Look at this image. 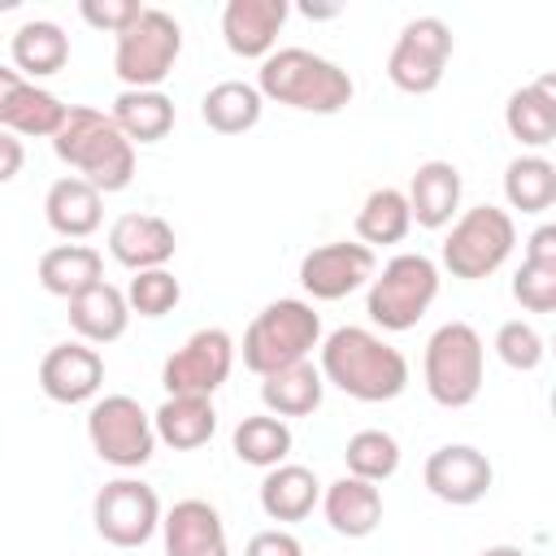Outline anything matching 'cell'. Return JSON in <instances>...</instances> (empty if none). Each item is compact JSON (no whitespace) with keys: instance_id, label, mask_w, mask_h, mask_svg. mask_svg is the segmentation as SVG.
Instances as JSON below:
<instances>
[{"instance_id":"obj_1","label":"cell","mask_w":556,"mask_h":556,"mask_svg":"<svg viewBox=\"0 0 556 556\" xmlns=\"http://www.w3.org/2000/svg\"><path fill=\"white\" fill-rule=\"evenodd\" d=\"M321 382L361 404H387L408 387V361L382 334L365 326H339L321 339Z\"/></svg>"},{"instance_id":"obj_2","label":"cell","mask_w":556,"mask_h":556,"mask_svg":"<svg viewBox=\"0 0 556 556\" xmlns=\"http://www.w3.org/2000/svg\"><path fill=\"white\" fill-rule=\"evenodd\" d=\"M52 152L74 169V178L91 182L100 195L126 191L135 178V143L113 126L109 113L87 104H70L61 130L52 135Z\"/></svg>"},{"instance_id":"obj_3","label":"cell","mask_w":556,"mask_h":556,"mask_svg":"<svg viewBox=\"0 0 556 556\" xmlns=\"http://www.w3.org/2000/svg\"><path fill=\"white\" fill-rule=\"evenodd\" d=\"M261 100L300 109V113H339L352 104V78L330 56H317L308 48H278L261 61L256 83Z\"/></svg>"},{"instance_id":"obj_4","label":"cell","mask_w":556,"mask_h":556,"mask_svg":"<svg viewBox=\"0 0 556 556\" xmlns=\"http://www.w3.org/2000/svg\"><path fill=\"white\" fill-rule=\"evenodd\" d=\"M321 348V317L308 300H274L243 330V365L252 374H274Z\"/></svg>"},{"instance_id":"obj_5","label":"cell","mask_w":556,"mask_h":556,"mask_svg":"<svg viewBox=\"0 0 556 556\" xmlns=\"http://www.w3.org/2000/svg\"><path fill=\"white\" fill-rule=\"evenodd\" d=\"M482 374H486V348L469 321H443L426 339L421 378H426V391L434 404L469 408L482 391Z\"/></svg>"},{"instance_id":"obj_6","label":"cell","mask_w":556,"mask_h":556,"mask_svg":"<svg viewBox=\"0 0 556 556\" xmlns=\"http://www.w3.org/2000/svg\"><path fill=\"white\" fill-rule=\"evenodd\" d=\"M517 248V222L508 208H495V204H473L465 208L447 239H443V269L460 282H478V278H491Z\"/></svg>"},{"instance_id":"obj_7","label":"cell","mask_w":556,"mask_h":556,"mask_svg":"<svg viewBox=\"0 0 556 556\" xmlns=\"http://www.w3.org/2000/svg\"><path fill=\"white\" fill-rule=\"evenodd\" d=\"M434 295H439V265L421 252H400L382 265V274L369 278L365 313H369L374 326L400 334V330H413L426 317Z\"/></svg>"},{"instance_id":"obj_8","label":"cell","mask_w":556,"mask_h":556,"mask_svg":"<svg viewBox=\"0 0 556 556\" xmlns=\"http://www.w3.org/2000/svg\"><path fill=\"white\" fill-rule=\"evenodd\" d=\"M182 52V26L174 13L143 4V13L117 35L113 48V74L126 83V91H156Z\"/></svg>"},{"instance_id":"obj_9","label":"cell","mask_w":556,"mask_h":556,"mask_svg":"<svg viewBox=\"0 0 556 556\" xmlns=\"http://www.w3.org/2000/svg\"><path fill=\"white\" fill-rule=\"evenodd\" d=\"M87 439L91 452L113 469H139L156 452L152 413L135 395H104L87 408Z\"/></svg>"},{"instance_id":"obj_10","label":"cell","mask_w":556,"mask_h":556,"mask_svg":"<svg viewBox=\"0 0 556 556\" xmlns=\"http://www.w3.org/2000/svg\"><path fill=\"white\" fill-rule=\"evenodd\" d=\"M447 56H452V26L434 13L413 17V22H404V30L387 56V78L408 96H430L443 83Z\"/></svg>"},{"instance_id":"obj_11","label":"cell","mask_w":556,"mask_h":556,"mask_svg":"<svg viewBox=\"0 0 556 556\" xmlns=\"http://www.w3.org/2000/svg\"><path fill=\"white\" fill-rule=\"evenodd\" d=\"M91 521L96 534L113 547H143L161 530V500L148 482L139 478H113L96 491L91 500Z\"/></svg>"},{"instance_id":"obj_12","label":"cell","mask_w":556,"mask_h":556,"mask_svg":"<svg viewBox=\"0 0 556 556\" xmlns=\"http://www.w3.org/2000/svg\"><path fill=\"white\" fill-rule=\"evenodd\" d=\"M235 369V339L222 326L195 330L161 369V382L169 395H208L230 378Z\"/></svg>"},{"instance_id":"obj_13","label":"cell","mask_w":556,"mask_h":556,"mask_svg":"<svg viewBox=\"0 0 556 556\" xmlns=\"http://www.w3.org/2000/svg\"><path fill=\"white\" fill-rule=\"evenodd\" d=\"M378 274V261L365 243L356 239H334V243H321L313 252H304L300 261V287L313 295V300H343L352 295L356 287H365L369 278Z\"/></svg>"},{"instance_id":"obj_14","label":"cell","mask_w":556,"mask_h":556,"mask_svg":"<svg viewBox=\"0 0 556 556\" xmlns=\"http://www.w3.org/2000/svg\"><path fill=\"white\" fill-rule=\"evenodd\" d=\"M421 478H426V491L434 500H443L452 508H469V504H478L491 491L495 469H491V460L478 447H469V443H443V447H434L426 456Z\"/></svg>"},{"instance_id":"obj_15","label":"cell","mask_w":556,"mask_h":556,"mask_svg":"<svg viewBox=\"0 0 556 556\" xmlns=\"http://www.w3.org/2000/svg\"><path fill=\"white\" fill-rule=\"evenodd\" d=\"M39 387L56 404H87L104 387V356L83 339L56 343L39 361Z\"/></svg>"},{"instance_id":"obj_16","label":"cell","mask_w":556,"mask_h":556,"mask_svg":"<svg viewBox=\"0 0 556 556\" xmlns=\"http://www.w3.org/2000/svg\"><path fill=\"white\" fill-rule=\"evenodd\" d=\"M70 104H61L52 91L26 83L17 70L0 65V130L17 139H52L65 122Z\"/></svg>"},{"instance_id":"obj_17","label":"cell","mask_w":556,"mask_h":556,"mask_svg":"<svg viewBox=\"0 0 556 556\" xmlns=\"http://www.w3.org/2000/svg\"><path fill=\"white\" fill-rule=\"evenodd\" d=\"M287 0H226L222 9V39L243 61H265L278 43V30L287 22Z\"/></svg>"},{"instance_id":"obj_18","label":"cell","mask_w":556,"mask_h":556,"mask_svg":"<svg viewBox=\"0 0 556 556\" xmlns=\"http://www.w3.org/2000/svg\"><path fill=\"white\" fill-rule=\"evenodd\" d=\"M178 239L174 226L156 213H122L109 226V256L117 265H126L130 274L139 269H165V261L174 256Z\"/></svg>"},{"instance_id":"obj_19","label":"cell","mask_w":556,"mask_h":556,"mask_svg":"<svg viewBox=\"0 0 556 556\" xmlns=\"http://www.w3.org/2000/svg\"><path fill=\"white\" fill-rule=\"evenodd\" d=\"M165 556H230L222 513L208 500H178L169 513H161Z\"/></svg>"},{"instance_id":"obj_20","label":"cell","mask_w":556,"mask_h":556,"mask_svg":"<svg viewBox=\"0 0 556 556\" xmlns=\"http://www.w3.org/2000/svg\"><path fill=\"white\" fill-rule=\"evenodd\" d=\"M460 191H465L460 169H456L452 161H439V156H434V161H421V165L413 169L404 200H408V213H413L417 226L443 230L447 222H456Z\"/></svg>"},{"instance_id":"obj_21","label":"cell","mask_w":556,"mask_h":556,"mask_svg":"<svg viewBox=\"0 0 556 556\" xmlns=\"http://www.w3.org/2000/svg\"><path fill=\"white\" fill-rule=\"evenodd\" d=\"M321 513H326V521H330L334 534H343V539H365V534H374L378 521H382V491H378L374 482H365V478L343 473V478H334V482L321 491Z\"/></svg>"},{"instance_id":"obj_22","label":"cell","mask_w":556,"mask_h":556,"mask_svg":"<svg viewBox=\"0 0 556 556\" xmlns=\"http://www.w3.org/2000/svg\"><path fill=\"white\" fill-rule=\"evenodd\" d=\"M504 126L526 148H547L556 139V78L543 74L530 87H517L504 104Z\"/></svg>"},{"instance_id":"obj_23","label":"cell","mask_w":556,"mask_h":556,"mask_svg":"<svg viewBox=\"0 0 556 556\" xmlns=\"http://www.w3.org/2000/svg\"><path fill=\"white\" fill-rule=\"evenodd\" d=\"M43 217L48 226L61 235V239H87L100 230V217H104V195L83 182V178H56L43 195Z\"/></svg>"},{"instance_id":"obj_24","label":"cell","mask_w":556,"mask_h":556,"mask_svg":"<svg viewBox=\"0 0 556 556\" xmlns=\"http://www.w3.org/2000/svg\"><path fill=\"white\" fill-rule=\"evenodd\" d=\"M70 326L83 343L91 348H104L113 339L126 334L130 326V308H126V291H117L113 282H96L87 287L83 295L70 300Z\"/></svg>"},{"instance_id":"obj_25","label":"cell","mask_w":556,"mask_h":556,"mask_svg":"<svg viewBox=\"0 0 556 556\" xmlns=\"http://www.w3.org/2000/svg\"><path fill=\"white\" fill-rule=\"evenodd\" d=\"M152 430L174 452H195L217 430V408L208 395H165V404L152 413Z\"/></svg>"},{"instance_id":"obj_26","label":"cell","mask_w":556,"mask_h":556,"mask_svg":"<svg viewBox=\"0 0 556 556\" xmlns=\"http://www.w3.org/2000/svg\"><path fill=\"white\" fill-rule=\"evenodd\" d=\"M317 504H321V482H317L313 469L291 465V460L265 469V478H261V513L269 521H304Z\"/></svg>"},{"instance_id":"obj_27","label":"cell","mask_w":556,"mask_h":556,"mask_svg":"<svg viewBox=\"0 0 556 556\" xmlns=\"http://www.w3.org/2000/svg\"><path fill=\"white\" fill-rule=\"evenodd\" d=\"M321 391H326V382H321V369L313 361H295V365L274 369V374L261 378V404H265L269 417H282V421L317 413Z\"/></svg>"},{"instance_id":"obj_28","label":"cell","mask_w":556,"mask_h":556,"mask_svg":"<svg viewBox=\"0 0 556 556\" xmlns=\"http://www.w3.org/2000/svg\"><path fill=\"white\" fill-rule=\"evenodd\" d=\"M96 282H104V256L87 243H56L39 256V287L48 295L74 300Z\"/></svg>"},{"instance_id":"obj_29","label":"cell","mask_w":556,"mask_h":556,"mask_svg":"<svg viewBox=\"0 0 556 556\" xmlns=\"http://www.w3.org/2000/svg\"><path fill=\"white\" fill-rule=\"evenodd\" d=\"M65 61H70V35L56 22L30 17V22H22L13 30V65H17V74L26 83L65 70Z\"/></svg>"},{"instance_id":"obj_30","label":"cell","mask_w":556,"mask_h":556,"mask_svg":"<svg viewBox=\"0 0 556 556\" xmlns=\"http://www.w3.org/2000/svg\"><path fill=\"white\" fill-rule=\"evenodd\" d=\"M109 117L130 143H156L174 130V100L161 87L156 91H126L122 87Z\"/></svg>"},{"instance_id":"obj_31","label":"cell","mask_w":556,"mask_h":556,"mask_svg":"<svg viewBox=\"0 0 556 556\" xmlns=\"http://www.w3.org/2000/svg\"><path fill=\"white\" fill-rule=\"evenodd\" d=\"M261 109H265L261 91L252 83H239V78H226V83L208 87L204 100H200V117L217 135H243V130H252L261 122Z\"/></svg>"},{"instance_id":"obj_32","label":"cell","mask_w":556,"mask_h":556,"mask_svg":"<svg viewBox=\"0 0 556 556\" xmlns=\"http://www.w3.org/2000/svg\"><path fill=\"white\" fill-rule=\"evenodd\" d=\"M413 230V213L400 187H378L365 195L361 213H356V243H365L369 252L382 243H400Z\"/></svg>"},{"instance_id":"obj_33","label":"cell","mask_w":556,"mask_h":556,"mask_svg":"<svg viewBox=\"0 0 556 556\" xmlns=\"http://www.w3.org/2000/svg\"><path fill=\"white\" fill-rule=\"evenodd\" d=\"M504 200L521 213H547L556 204V165L539 152L513 156L504 169Z\"/></svg>"},{"instance_id":"obj_34","label":"cell","mask_w":556,"mask_h":556,"mask_svg":"<svg viewBox=\"0 0 556 556\" xmlns=\"http://www.w3.org/2000/svg\"><path fill=\"white\" fill-rule=\"evenodd\" d=\"M230 447L243 465H256V469H274L291 456V426L282 417H269V413H252L235 426L230 434Z\"/></svg>"},{"instance_id":"obj_35","label":"cell","mask_w":556,"mask_h":556,"mask_svg":"<svg viewBox=\"0 0 556 556\" xmlns=\"http://www.w3.org/2000/svg\"><path fill=\"white\" fill-rule=\"evenodd\" d=\"M343 460H348L352 478H365V482L378 486L400 469V443L387 430H356L343 447Z\"/></svg>"},{"instance_id":"obj_36","label":"cell","mask_w":556,"mask_h":556,"mask_svg":"<svg viewBox=\"0 0 556 556\" xmlns=\"http://www.w3.org/2000/svg\"><path fill=\"white\" fill-rule=\"evenodd\" d=\"M178 300H182V287L169 269H139L126 287V308L139 317H165L178 308Z\"/></svg>"},{"instance_id":"obj_37","label":"cell","mask_w":556,"mask_h":556,"mask_svg":"<svg viewBox=\"0 0 556 556\" xmlns=\"http://www.w3.org/2000/svg\"><path fill=\"white\" fill-rule=\"evenodd\" d=\"M543 334L530 326V321H521V317H513V321H504L500 330H495V356L508 365V369H517V374H530V369H539L543 365Z\"/></svg>"},{"instance_id":"obj_38","label":"cell","mask_w":556,"mask_h":556,"mask_svg":"<svg viewBox=\"0 0 556 556\" xmlns=\"http://www.w3.org/2000/svg\"><path fill=\"white\" fill-rule=\"evenodd\" d=\"M513 300L526 313H552L556 308V265L521 261V269L513 274Z\"/></svg>"},{"instance_id":"obj_39","label":"cell","mask_w":556,"mask_h":556,"mask_svg":"<svg viewBox=\"0 0 556 556\" xmlns=\"http://www.w3.org/2000/svg\"><path fill=\"white\" fill-rule=\"evenodd\" d=\"M78 13H83L87 26L109 30V35H122L143 13V4L139 0H78Z\"/></svg>"},{"instance_id":"obj_40","label":"cell","mask_w":556,"mask_h":556,"mask_svg":"<svg viewBox=\"0 0 556 556\" xmlns=\"http://www.w3.org/2000/svg\"><path fill=\"white\" fill-rule=\"evenodd\" d=\"M243 556H304V547L291 530H261V534L248 539Z\"/></svg>"},{"instance_id":"obj_41","label":"cell","mask_w":556,"mask_h":556,"mask_svg":"<svg viewBox=\"0 0 556 556\" xmlns=\"http://www.w3.org/2000/svg\"><path fill=\"white\" fill-rule=\"evenodd\" d=\"M530 265H556V226H539L530 239H526V256Z\"/></svg>"},{"instance_id":"obj_42","label":"cell","mask_w":556,"mask_h":556,"mask_svg":"<svg viewBox=\"0 0 556 556\" xmlns=\"http://www.w3.org/2000/svg\"><path fill=\"white\" fill-rule=\"evenodd\" d=\"M22 165H26V148H22V139L9 135V130H0V182H13V178L22 174Z\"/></svg>"},{"instance_id":"obj_43","label":"cell","mask_w":556,"mask_h":556,"mask_svg":"<svg viewBox=\"0 0 556 556\" xmlns=\"http://www.w3.org/2000/svg\"><path fill=\"white\" fill-rule=\"evenodd\" d=\"M478 556H530L526 547H513V543H495V547H482Z\"/></svg>"}]
</instances>
